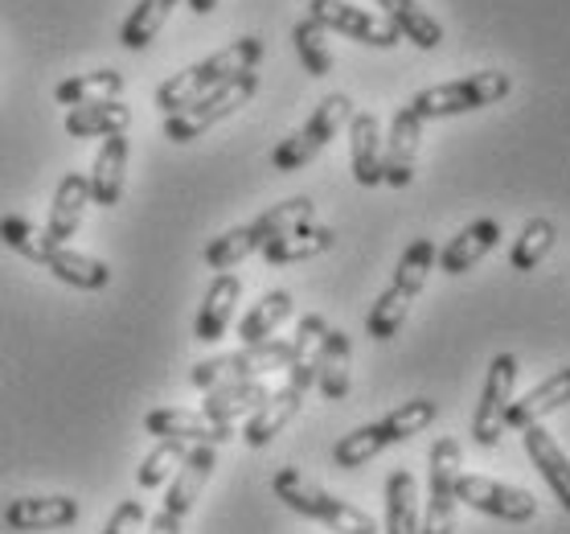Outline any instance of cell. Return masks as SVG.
<instances>
[{"label":"cell","mask_w":570,"mask_h":534,"mask_svg":"<svg viewBox=\"0 0 570 534\" xmlns=\"http://www.w3.org/2000/svg\"><path fill=\"white\" fill-rule=\"evenodd\" d=\"M255 91H259V75H255V70H247V75H238V79H230V82H222L218 91L202 95V99H194L189 107L165 116V140L189 144V140H197V136H206L214 124L230 119L238 107H247L250 99H255Z\"/></svg>","instance_id":"cell-6"},{"label":"cell","mask_w":570,"mask_h":534,"mask_svg":"<svg viewBox=\"0 0 570 534\" xmlns=\"http://www.w3.org/2000/svg\"><path fill=\"white\" fill-rule=\"evenodd\" d=\"M435 260H440V251H435L431 239H415L411 247L402 251L399 268H394V280H390L386 292L374 300L370 317H365V338L390 341L402 326H406V313H411L415 297L423 292V284H428Z\"/></svg>","instance_id":"cell-2"},{"label":"cell","mask_w":570,"mask_h":534,"mask_svg":"<svg viewBox=\"0 0 570 534\" xmlns=\"http://www.w3.org/2000/svg\"><path fill=\"white\" fill-rule=\"evenodd\" d=\"M91 206V190H87V177L82 173H66L58 190H53V206L50 222H46V243L50 247H70V239L78 235V222H82V210Z\"/></svg>","instance_id":"cell-18"},{"label":"cell","mask_w":570,"mask_h":534,"mask_svg":"<svg viewBox=\"0 0 570 534\" xmlns=\"http://www.w3.org/2000/svg\"><path fill=\"white\" fill-rule=\"evenodd\" d=\"M350 362H353L350 333L345 329H328L321 341V358H316V391L328 404H341L350 395Z\"/></svg>","instance_id":"cell-23"},{"label":"cell","mask_w":570,"mask_h":534,"mask_svg":"<svg viewBox=\"0 0 570 534\" xmlns=\"http://www.w3.org/2000/svg\"><path fill=\"white\" fill-rule=\"evenodd\" d=\"M255 251H259V239H255V231H250V222H247V226H234L226 235L209 239L206 263L214 272H230V268H238V263L247 260V255H255Z\"/></svg>","instance_id":"cell-41"},{"label":"cell","mask_w":570,"mask_h":534,"mask_svg":"<svg viewBox=\"0 0 570 534\" xmlns=\"http://www.w3.org/2000/svg\"><path fill=\"white\" fill-rule=\"evenodd\" d=\"M328 333V321L321 313L299 317L296 338H292V362H287V387L308 395L316 387V358H321V341Z\"/></svg>","instance_id":"cell-26"},{"label":"cell","mask_w":570,"mask_h":534,"mask_svg":"<svg viewBox=\"0 0 570 534\" xmlns=\"http://www.w3.org/2000/svg\"><path fill=\"white\" fill-rule=\"evenodd\" d=\"M267 382L263 378H250V382H226V387H214L206 391V404H202V416H209L214 424H234V419L250 416L267 404Z\"/></svg>","instance_id":"cell-27"},{"label":"cell","mask_w":570,"mask_h":534,"mask_svg":"<svg viewBox=\"0 0 570 534\" xmlns=\"http://www.w3.org/2000/svg\"><path fill=\"white\" fill-rule=\"evenodd\" d=\"M521 444H525V453H530L533 469L542 473V482L554 489L558 506L570 514V456L562 453V444L542 428V424H530V428H521Z\"/></svg>","instance_id":"cell-17"},{"label":"cell","mask_w":570,"mask_h":534,"mask_svg":"<svg viewBox=\"0 0 570 534\" xmlns=\"http://www.w3.org/2000/svg\"><path fill=\"white\" fill-rule=\"evenodd\" d=\"M513 387H518V353H497L484 378L480 404L472 411V440L480 448H497L505 436V411L513 404Z\"/></svg>","instance_id":"cell-11"},{"label":"cell","mask_w":570,"mask_h":534,"mask_svg":"<svg viewBox=\"0 0 570 534\" xmlns=\"http://www.w3.org/2000/svg\"><path fill=\"white\" fill-rule=\"evenodd\" d=\"M308 17L321 29H328V33L353 38V41H362V46H374V50H390V46L402 41L386 17L370 13V9H357L350 0H312Z\"/></svg>","instance_id":"cell-12"},{"label":"cell","mask_w":570,"mask_h":534,"mask_svg":"<svg viewBox=\"0 0 570 534\" xmlns=\"http://www.w3.org/2000/svg\"><path fill=\"white\" fill-rule=\"evenodd\" d=\"M144 428L156 440H181V444H226L234 440V424H214L202 411H185V407H156L144 416Z\"/></svg>","instance_id":"cell-14"},{"label":"cell","mask_w":570,"mask_h":534,"mask_svg":"<svg viewBox=\"0 0 570 534\" xmlns=\"http://www.w3.org/2000/svg\"><path fill=\"white\" fill-rule=\"evenodd\" d=\"M173 9H177V0H140V4L124 17V26H119V46H124V50H148L156 41V33L165 29Z\"/></svg>","instance_id":"cell-34"},{"label":"cell","mask_w":570,"mask_h":534,"mask_svg":"<svg viewBox=\"0 0 570 534\" xmlns=\"http://www.w3.org/2000/svg\"><path fill=\"white\" fill-rule=\"evenodd\" d=\"M78 502L66 494H50V497H13L9 506H4V526L9 531H62V526H75L78 522Z\"/></svg>","instance_id":"cell-15"},{"label":"cell","mask_w":570,"mask_h":534,"mask_svg":"<svg viewBox=\"0 0 570 534\" xmlns=\"http://www.w3.org/2000/svg\"><path fill=\"white\" fill-rule=\"evenodd\" d=\"M428 514L419 522V534H455V477L464 473V453L455 436H440L428 453Z\"/></svg>","instance_id":"cell-8"},{"label":"cell","mask_w":570,"mask_h":534,"mask_svg":"<svg viewBox=\"0 0 570 534\" xmlns=\"http://www.w3.org/2000/svg\"><path fill=\"white\" fill-rule=\"evenodd\" d=\"M259 62H263L259 38L230 41V46H222L218 54H209L206 62L185 66L181 75H173V79L160 82V87H156V107H160L165 116H173V111L189 107L194 99H202V95L218 91L222 82H230V79H238V75L255 70Z\"/></svg>","instance_id":"cell-1"},{"label":"cell","mask_w":570,"mask_h":534,"mask_svg":"<svg viewBox=\"0 0 570 534\" xmlns=\"http://www.w3.org/2000/svg\"><path fill=\"white\" fill-rule=\"evenodd\" d=\"M312 214H316L312 197H287V202H279V206L263 210L259 219L250 222V231H255V239H259V251L267 247L272 239H279V235H287V231L304 226V222H312Z\"/></svg>","instance_id":"cell-36"},{"label":"cell","mask_w":570,"mask_h":534,"mask_svg":"<svg viewBox=\"0 0 570 534\" xmlns=\"http://www.w3.org/2000/svg\"><path fill=\"white\" fill-rule=\"evenodd\" d=\"M189 9H194L197 17H206V13H214V9H218V0H189Z\"/></svg>","instance_id":"cell-44"},{"label":"cell","mask_w":570,"mask_h":534,"mask_svg":"<svg viewBox=\"0 0 570 534\" xmlns=\"http://www.w3.org/2000/svg\"><path fill=\"white\" fill-rule=\"evenodd\" d=\"M337 243V231L333 226H321V222H304L296 231H287V235L272 239L267 247H263V260L272 263V268H284V263H304V260H316L324 251H333Z\"/></svg>","instance_id":"cell-25"},{"label":"cell","mask_w":570,"mask_h":534,"mask_svg":"<svg viewBox=\"0 0 570 534\" xmlns=\"http://www.w3.org/2000/svg\"><path fill=\"white\" fill-rule=\"evenodd\" d=\"M272 489L287 509H296V514H304V518H312V522H324L333 534H377V522L370 518L365 509L333 497L328 489H321L316 482H308L299 469H292V465L275 473Z\"/></svg>","instance_id":"cell-3"},{"label":"cell","mask_w":570,"mask_h":534,"mask_svg":"<svg viewBox=\"0 0 570 534\" xmlns=\"http://www.w3.org/2000/svg\"><path fill=\"white\" fill-rule=\"evenodd\" d=\"M53 280H62L70 288H82V292H104L111 284V268L104 260H95V255H82L75 247H53L50 260H46Z\"/></svg>","instance_id":"cell-30"},{"label":"cell","mask_w":570,"mask_h":534,"mask_svg":"<svg viewBox=\"0 0 570 534\" xmlns=\"http://www.w3.org/2000/svg\"><path fill=\"white\" fill-rule=\"evenodd\" d=\"M292 313H296V300H292V292L275 288V292H267V297H263L259 304H255V309L238 321V341H243V346H259V341L275 338V329L284 326Z\"/></svg>","instance_id":"cell-33"},{"label":"cell","mask_w":570,"mask_h":534,"mask_svg":"<svg viewBox=\"0 0 570 534\" xmlns=\"http://www.w3.org/2000/svg\"><path fill=\"white\" fill-rule=\"evenodd\" d=\"M570 404V366L554 370L550 378H542L530 395H521L518 404H509L505 411V428H530V424H542L550 411Z\"/></svg>","instance_id":"cell-21"},{"label":"cell","mask_w":570,"mask_h":534,"mask_svg":"<svg viewBox=\"0 0 570 534\" xmlns=\"http://www.w3.org/2000/svg\"><path fill=\"white\" fill-rule=\"evenodd\" d=\"M0 243L9 251H17V255H26V260L33 263H46L50 260V243H46V231L41 226H33L29 219H21V214H4L0 219Z\"/></svg>","instance_id":"cell-40"},{"label":"cell","mask_w":570,"mask_h":534,"mask_svg":"<svg viewBox=\"0 0 570 534\" xmlns=\"http://www.w3.org/2000/svg\"><path fill=\"white\" fill-rule=\"evenodd\" d=\"M287 362H292V338H267L259 346H243L234 353L197 362L189 370V382L197 391H214L226 382H250V378H267L272 370H287Z\"/></svg>","instance_id":"cell-5"},{"label":"cell","mask_w":570,"mask_h":534,"mask_svg":"<svg viewBox=\"0 0 570 534\" xmlns=\"http://www.w3.org/2000/svg\"><path fill=\"white\" fill-rule=\"evenodd\" d=\"M554 222L550 219H530L525 226H521L518 243H513V251H509V263H513V272H533L538 263L554 251Z\"/></svg>","instance_id":"cell-37"},{"label":"cell","mask_w":570,"mask_h":534,"mask_svg":"<svg viewBox=\"0 0 570 534\" xmlns=\"http://www.w3.org/2000/svg\"><path fill=\"white\" fill-rule=\"evenodd\" d=\"M509 91H513L509 75H501V70H480V75H468V79H452L419 91L411 99V107L428 124V119H448V116H464V111H480V107H493Z\"/></svg>","instance_id":"cell-4"},{"label":"cell","mask_w":570,"mask_h":534,"mask_svg":"<svg viewBox=\"0 0 570 534\" xmlns=\"http://www.w3.org/2000/svg\"><path fill=\"white\" fill-rule=\"evenodd\" d=\"M377 9H382V17L394 26V33L406 41H415L419 50H435L443 41V26L419 4V0H377Z\"/></svg>","instance_id":"cell-28"},{"label":"cell","mask_w":570,"mask_h":534,"mask_svg":"<svg viewBox=\"0 0 570 534\" xmlns=\"http://www.w3.org/2000/svg\"><path fill=\"white\" fill-rule=\"evenodd\" d=\"M382 124H377L374 111H357L350 119V165L357 185L374 190L382 185Z\"/></svg>","instance_id":"cell-22"},{"label":"cell","mask_w":570,"mask_h":534,"mask_svg":"<svg viewBox=\"0 0 570 534\" xmlns=\"http://www.w3.org/2000/svg\"><path fill=\"white\" fill-rule=\"evenodd\" d=\"M124 75L119 70H91V75H75V79H62L53 87V99L62 107H87V104H104V99H119L124 95Z\"/></svg>","instance_id":"cell-32"},{"label":"cell","mask_w":570,"mask_h":534,"mask_svg":"<svg viewBox=\"0 0 570 534\" xmlns=\"http://www.w3.org/2000/svg\"><path fill=\"white\" fill-rule=\"evenodd\" d=\"M131 128V107H124L119 99H104V104H87V107H70L66 111V132L75 140H87V136H119V132Z\"/></svg>","instance_id":"cell-29"},{"label":"cell","mask_w":570,"mask_h":534,"mask_svg":"<svg viewBox=\"0 0 570 534\" xmlns=\"http://www.w3.org/2000/svg\"><path fill=\"white\" fill-rule=\"evenodd\" d=\"M144 502L140 497H128V502H119L116 506V514L107 518V526H104V534H136L140 531V522H144Z\"/></svg>","instance_id":"cell-43"},{"label":"cell","mask_w":570,"mask_h":534,"mask_svg":"<svg viewBox=\"0 0 570 534\" xmlns=\"http://www.w3.org/2000/svg\"><path fill=\"white\" fill-rule=\"evenodd\" d=\"M238 297H243V280L234 272H218V280L209 284L206 300H202V309H197L194 338L206 341V346L226 338V329H230V321H234V309H238Z\"/></svg>","instance_id":"cell-19"},{"label":"cell","mask_w":570,"mask_h":534,"mask_svg":"<svg viewBox=\"0 0 570 534\" xmlns=\"http://www.w3.org/2000/svg\"><path fill=\"white\" fill-rule=\"evenodd\" d=\"M292 41H296V54L304 70H308L312 79H324V75H333V50H328V29H321L312 17L296 21L292 29Z\"/></svg>","instance_id":"cell-39"},{"label":"cell","mask_w":570,"mask_h":534,"mask_svg":"<svg viewBox=\"0 0 570 534\" xmlns=\"http://www.w3.org/2000/svg\"><path fill=\"white\" fill-rule=\"evenodd\" d=\"M353 119V104H350V95H324L321 104H316V111L308 116V124L299 132H292L287 140L275 144V153H272V165L275 173H296L304 169L316 153H321L324 144H333V136H337L345 124Z\"/></svg>","instance_id":"cell-7"},{"label":"cell","mask_w":570,"mask_h":534,"mask_svg":"<svg viewBox=\"0 0 570 534\" xmlns=\"http://www.w3.org/2000/svg\"><path fill=\"white\" fill-rule=\"evenodd\" d=\"M419 140H423V119L415 116L411 104L399 107V111H394V124H390L386 144H382V185L406 190V185L415 182Z\"/></svg>","instance_id":"cell-13"},{"label":"cell","mask_w":570,"mask_h":534,"mask_svg":"<svg viewBox=\"0 0 570 534\" xmlns=\"http://www.w3.org/2000/svg\"><path fill=\"white\" fill-rule=\"evenodd\" d=\"M435 416H440V404H435V399H406V404H399L394 411H386L377 424L386 428L390 444H406L411 436H419L423 428H431Z\"/></svg>","instance_id":"cell-38"},{"label":"cell","mask_w":570,"mask_h":534,"mask_svg":"<svg viewBox=\"0 0 570 534\" xmlns=\"http://www.w3.org/2000/svg\"><path fill=\"white\" fill-rule=\"evenodd\" d=\"M455 502H464V506H472L476 514H489V518L513 522V526L538 518V497L530 489L493 482V477H480V473L455 477Z\"/></svg>","instance_id":"cell-9"},{"label":"cell","mask_w":570,"mask_h":534,"mask_svg":"<svg viewBox=\"0 0 570 534\" xmlns=\"http://www.w3.org/2000/svg\"><path fill=\"white\" fill-rule=\"evenodd\" d=\"M419 485L411 469H390L386 477V534H419Z\"/></svg>","instance_id":"cell-31"},{"label":"cell","mask_w":570,"mask_h":534,"mask_svg":"<svg viewBox=\"0 0 570 534\" xmlns=\"http://www.w3.org/2000/svg\"><path fill=\"white\" fill-rule=\"evenodd\" d=\"M299 407H304V391H296V387H279V391H272L259 411H250L247 428H243V440H247L250 448H267V444L299 416Z\"/></svg>","instance_id":"cell-24"},{"label":"cell","mask_w":570,"mask_h":534,"mask_svg":"<svg viewBox=\"0 0 570 534\" xmlns=\"http://www.w3.org/2000/svg\"><path fill=\"white\" fill-rule=\"evenodd\" d=\"M501 243V222L497 219H476L468 222L464 231L448 243V247L440 251V272L443 275H464L472 272L489 251Z\"/></svg>","instance_id":"cell-20"},{"label":"cell","mask_w":570,"mask_h":534,"mask_svg":"<svg viewBox=\"0 0 570 534\" xmlns=\"http://www.w3.org/2000/svg\"><path fill=\"white\" fill-rule=\"evenodd\" d=\"M214 465H218V456H214V448H209V444H194V448L185 453L181 469H177V477H173L169 494H165V506L156 509V518H153V526H148V534H181L185 514L194 509L197 494H202V485L209 482Z\"/></svg>","instance_id":"cell-10"},{"label":"cell","mask_w":570,"mask_h":534,"mask_svg":"<svg viewBox=\"0 0 570 534\" xmlns=\"http://www.w3.org/2000/svg\"><path fill=\"white\" fill-rule=\"evenodd\" d=\"M194 444H181V440H156V448L140 460V473H136V485L140 489H156V485H165V477H169L177 465L185 460V453H189Z\"/></svg>","instance_id":"cell-42"},{"label":"cell","mask_w":570,"mask_h":534,"mask_svg":"<svg viewBox=\"0 0 570 534\" xmlns=\"http://www.w3.org/2000/svg\"><path fill=\"white\" fill-rule=\"evenodd\" d=\"M390 448V436L382 424H365V428H353L350 436H341L337 444H333V465L337 469H362V465H370L377 453H386Z\"/></svg>","instance_id":"cell-35"},{"label":"cell","mask_w":570,"mask_h":534,"mask_svg":"<svg viewBox=\"0 0 570 534\" xmlns=\"http://www.w3.org/2000/svg\"><path fill=\"white\" fill-rule=\"evenodd\" d=\"M128 153H131V140L128 132H119V136H107L99 144V153H95V165H91V177H87V190H91V202L95 206L111 210L124 197V173H128Z\"/></svg>","instance_id":"cell-16"}]
</instances>
